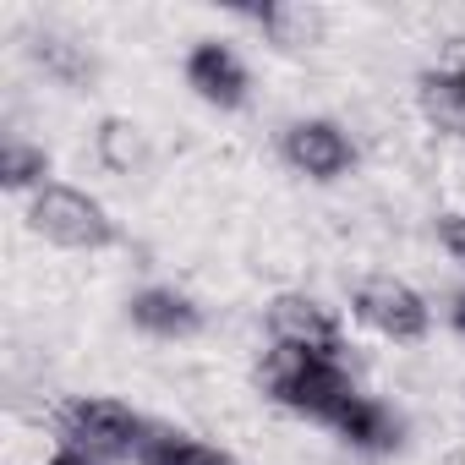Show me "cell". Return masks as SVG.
I'll list each match as a JSON object with an SVG mask.
<instances>
[{
  "instance_id": "cell-1",
  "label": "cell",
  "mask_w": 465,
  "mask_h": 465,
  "mask_svg": "<svg viewBox=\"0 0 465 465\" xmlns=\"http://www.w3.org/2000/svg\"><path fill=\"white\" fill-rule=\"evenodd\" d=\"M258 389H263L280 411H291V416H302V421H323V427H334L340 411L361 394L356 378L345 372V361H334V356H307V351H285V345H274V351L263 356Z\"/></svg>"
},
{
  "instance_id": "cell-2",
  "label": "cell",
  "mask_w": 465,
  "mask_h": 465,
  "mask_svg": "<svg viewBox=\"0 0 465 465\" xmlns=\"http://www.w3.org/2000/svg\"><path fill=\"white\" fill-rule=\"evenodd\" d=\"M28 230L61 252H110L121 242L115 213L72 181H50L45 192L28 197Z\"/></svg>"
},
{
  "instance_id": "cell-3",
  "label": "cell",
  "mask_w": 465,
  "mask_h": 465,
  "mask_svg": "<svg viewBox=\"0 0 465 465\" xmlns=\"http://www.w3.org/2000/svg\"><path fill=\"white\" fill-rule=\"evenodd\" d=\"M148 427H153L148 416H137L126 400H110V394H77L61 411V443L88 454L94 465L99 460H137Z\"/></svg>"
},
{
  "instance_id": "cell-4",
  "label": "cell",
  "mask_w": 465,
  "mask_h": 465,
  "mask_svg": "<svg viewBox=\"0 0 465 465\" xmlns=\"http://www.w3.org/2000/svg\"><path fill=\"white\" fill-rule=\"evenodd\" d=\"M280 159L296 175L329 186V181H345L356 170V143L334 115H302V121H291L280 132Z\"/></svg>"
},
{
  "instance_id": "cell-5",
  "label": "cell",
  "mask_w": 465,
  "mask_h": 465,
  "mask_svg": "<svg viewBox=\"0 0 465 465\" xmlns=\"http://www.w3.org/2000/svg\"><path fill=\"white\" fill-rule=\"evenodd\" d=\"M351 312H356L372 334H383V340H394V345H416V340H427V329H432V307L421 302V291L405 285V280H394V274L361 280L356 296H351Z\"/></svg>"
},
{
  "instance_id": "cell-6",
  "label": "cell",
  "mask_w": 465,
  "mask_h": 465,
  "mask_svg": "<svg viewBox=\"0 0 465 465\" xmlns=\"http://www.w3.org/2000/svg\"><path fill=\"white\" fill-rule=\"evenodd\" d=\"M263 323H269V340L285 345V351L334 356V361H340V351H345L340 318H334L318 296H307V291H280V296L263 307Z\"/></svg>"
},
{
  "instance_id": "cell-7",
  "label": "cell",
  "mask_w": 465,
  "mask_h": 465,
  "mask_svg": "<svg viewBox=\"0 0 465 465\" xmlns=\"http://www.w3.org/2000/svg\"><path fill=\"white\" fill-rule=\"evenodd\" d=\"M186 88L203 99V104H213V110H242L247 104V94H252V72H247V61L230 50V45H219V39H197L192 50H186Z\"/></svg>"
},
{
  "instance_id": "cell-8",
  "label": "cell",
  "mask_w": 465,
  "mask_h": 465,
  "mask_svg": "<svg viewBox=\"0 0 465 465\" xmlns=\"http://www.w3.org/2000/svg\"><path fill=\"white\" fill-rule=\"evenodd\" d=\"M126 318L148 340H192V334H203V307L186 291H175V285H143V291H132L126 296Z\"/></svg>"
},
{
  "instance_id": "cell-9",
  "label": "cell",
  "mask_w": 465,
  "mask_h": 465,
  "mask_svg": "<svg viewBox=\"0 0 465 465\" xmlns=\"http://www.w3.org/2000/svg\"><path fill=\"white\" fill-rule=\"evenodd\" d=\"M334 432H340L345 449H361V454H394V449L405 443V416L389 411V405L372 400V394H356V400L340 411Z\"/></svg>"
},
{
  "instance_id": "cell-10",
  "label": "cell",
  "mask_w": 465,
  "mask_h": 465,
  "mask_svg": "<svg viewBox=\"0 0 465 465\" xmlns=\"http://www.w3.org/2000/svg\"><path fill=\"white\" fill-rule=\"evenodd\" d=\"M416 110L432 132L443 137H465V66H427L416 72Z\"/></svg>"
},
{
  "instance_id": "cell-11",
  "label": "cell",
  "mask_w": 465,
  "mask_h": 465,
  "mask_svg": "<svg viewBox=\"0 0 465 465\" xmlns=\"http://www.w3.org/2000/svg\"><path fill=\"white\" fill-rule=\"evenodd\" d=\"M137 465H242L236 454H224L192 432H175V427H148L143 449H137Z\"/></svg>"
},
{
  "instance_id": "cell-12",
  "label": "cell",
  "mask_w": 465,
  "mask_h": 465,
  "mask_svg": "<svg viewBox=\"0 0 465 465\" xmlns=\"http://www.w3.org/2000/svg\"><path fill=\"white\" fill-rule=\"evenodd\" d=\"M242 23H252L258 34H269L280 50H307L323 34V12H312V6H247Z\"/></svg>"
},
{
  "instance_id": "cell-13",
  "label": "cell",
  "mask_w": 465,
  "mask_h": 465,
  "mask_svg": "<svg viewBox=\"0 0 465 465\" xmlns=\"http://www.w3.org/2000/svg\"><path fill=\"white\" fill-rule=\"evenodd\" d=\"M28 55L45 66V77H55V83H66V88H88L94 83V55L77 45V39H61V34H39L34 45H28Z\"/></svg>"
},
{
  "instance_id": "cell-14",
  "label": "cell",
  "mask_w": 465,
  "mask_h": 465,
  "mask_svg": "<svg viewBox=\"0 0 465 465\" xmlns=\"http://www.w3.org/2000/svg\"><path fill=\"white\" fill-rule=\"evenodd\" d=\"M0 186L6 192H45L50 186V153L23 143V137H6V148H0Z\"/></svg>"
},
{
  "instance_id": "cell-15",
  "label": "cell",
  "mask_w": 465,
  "mask_h": 465,
  "mask_svg": "<svg viewBox=\"0 0 465 465\" xmlns=\"http://www.w3.org/2000/svg\"><path fill=\"white\" fill-rule=\"evenodd\" d=\"M99 148H104V159H110L115 170H132V159H137L143 137H137V126H132V121H104V132H99Z\"/></svg>"
},
{
  "instance_id": "cell-16",
  "label": "cell",
  "mask_w": 465,
  "mask_h": 465,
  "mask_svg": "<svg viewBox=\"0 0 465 465\" xmlns=\"http://www.w3.org/2000/svg\"><path fill=\"white\" fill-rule=\"evenodd\" d=\"M438 242L449 247V258H454V263H465V208H454V213H443V219H438Z\"/></svg>"
},
{
  "instance_id": "cell-17",
  "label": "cell",
  "mask_w": 465,
  "mask_h": 465,
  "mask_svg": "<svg viewBox=\"0 0 465 465\" xmlns=\"http://www.w3.org/2000/svg\"><path fill=\"white\" fill-rule=\"evenodd\" d=\"M449 329L454 334H465V285L454 291V302H449Z\"/></svg>"
},
{
  "instance_id": "cell-18",
  "label": "cell",
  "mask_w": 465,
  "mask_h": 465,
  "mask_svg": "<svg viewBox=\"0 0 465 465\" xmlns=\"http://www.w3.org/2000/svg\"><path fill=\"white\" fill-rule=\"evenodd\" d=\"M45 465H94V460H88V454H77V449H66V443H61V449H55V454H50V460H45Z\"/></svg>"
}]
</instances>
